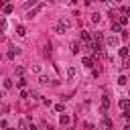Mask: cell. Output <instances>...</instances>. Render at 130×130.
Listing matches in <instances>:
<instances>
[{
  "label": "cell",
  "instance_id": "obj_1",
  "mask_svg": "<svg viewBox=\"0 0 130 130\" xmlns=\"http://www.w3.org/2000/svg\"><path fill=\"white\" fill-rule=\"evenodd\" d=\"M71 26V22H69V18H61L59 22H57V32L59 35H65V30Z\"/></svg>",
  "mask_w": 130,
  "mask_h": 130
},
{
  "label": "cell",
  "instance_id": "obj_2",
  "mask_svg": "<svg viewBox=\"0 0 130 130\" xmlns=\"http://www.w3.org/2000/svg\"><path fill=\"white\" fill-rule=\"evenodd\" d=\"M118 43H120V41H118V37H108V39H106V45H108L110 49H116V47H118Z\"/></svg>",
  "mask_w": 130,
  "mask_h": 130
},
{
  "label": "cell",
  "instance_id": "obj_3",
  "mask_svg": "<svg viewBox=\"0 0 130 130\" xmlns=\"http://www.w3.org/2000/svg\"><path fill=\"white\" fill-rule=\"evenodd\" d=\"M81 61H83V65H85V67H89V69L93 67V59H91V57H83Z\"/></svg>",
  "mask_w": 130,
  "mask_h": 130
},
{
  "label": "cell",
  "instance_id": "obj_4",
  "mask_svg": "<svg viewBox=\"0 0 130 130\" xmlns=\"http://www.w3.org/2000/svg\"><path fill=\"white\" fill-rule=\"evenodd\" d=\"M120 108H122L124 112H126V110H130V100H122V102H120Z\"/></svg>",
  "mask_w": 130,
  "mask_h": 130
},
{
  "label": "cell",
  "instance_id": "obj_5",
  "mask_svg": "<svg viewBox=\"0 0 130 130\" xmlns=\"http://www.w3.org/2000/svg\"><path fill=\"white\" fill-rule=\"evenodd\" d=\"M41 8H43V4H41V6H37V8H32V10H30V12L26 14V18H32V16H35V14H37V12L41 10Z\"/></svg>",
  "mask_w": 130,
  "mask_h": 130
},
{
  "label": "cell",
  "instance_id": "obj_6",
  "mask_svg": "<svg viewBox=\"0 0 130 130\" xmlns=\"http://www.w3.org/2000/svg\"><path fill=\"white\" fill-rule=\"evenodd\" d=\"M75 77V67H67V79H73Z\"/></svg>",
  "mask_w": 130,
  "mask_h": 130
},
{
  "label": "cell",
  "instance_id": "obj_7",
  "mask_svg": "<svg viewBox=\"0 0 130 130\" xmlns=\"http://www.w3.org/2000/svg\"><path fill=\"white\" fill-rule=\"evenodd\" d=\"M16 32H18L20 37H24V35H26V28H24L22 24H18V26H16Z\"/></svg>",
  "mask_w": 130,
  "mask_h": 130
},
{
  "label": "cell",
  "instance_id": "obj_8",
  "mask_svg": "<svg viewBox=\"0 0 130 130\" xmlns=\"http://www.w3.org/2000/svg\"><path fill=\"white\" fill-rule=\"evenodd\" d=\"M110 108V100L108 98H102V110H108Z\"/></svg>",
  "mask_w": 130,
  "mask_h": 130
},
{
  "label": "cell",
  "instance_id": "obj_9",
  "mask_svg": "<svg viewBox=\"0 0 130 130\" xmlns=\"http://www.w3.org/2000/svg\"><path fill=\"white\" fill-rule=\"evenodd\" d=\"M12 10H14V6H12V4H4V14H10Z\"/></svg>",
  "mask_w": 130,
  "mask_h": 130
},
{
  "label": "cell",
  "instance_id": "obj_10",
  "mask_svg": "<svg viewBox=\"0 0 130 130\" xmlns=\"http://www.w3.org/2000/svg\"><path fill=\"white\" fill-rule=\"evenodd\" d=\"M120 28H122V26H120L116 20H112V30H114V32H120Z\"/></svg>",
  "mask_w": 130,
  "mask_h": 130
},
{
  "label": "cell",
  "instance_id": "obj_11",
  "mask_svg": "<svg viewBox=\"0 0 130 130\" xmlns=\"http://www.w3.org/2000/svg\"><path fill=\"white\" fill-rule=\"evenodd\" d=\"M69 122H71V118H69L67 114H63V116H61V124L65 126V124H69Z\"/></svg>",
  "mask_w": 130,
  "mask_h": 130
},
{
  "label": "cell",
  "instance_id": "obj_12",
  "mask_svg": "<svg viewBox=\"0 0 130 130\" xmlns=\"http://www.w3.org/2000/svg\"><path fill=\"white\" fill-rule=\"evenodd\" d=\"M116 22H118V24H120V26H124V24H126V22H128V18H126V16H120V18H118V20H116Z\"/></svg>",
  "mask_w": 130,
  "mask_h": 130
},
{
  "label": "cell",
  "instance_id": "obj_13",
  "mask_svg": "<svg viewBox=\"0 0 130 130\" xmlns=\"http://www.w3.org/2000/svg\"><path fill=\"white\" fill-rule=\"evenodd\" d=\"M71 53H79V43H71Z\"/></svg>",
  "mask_w": 130,
  "mask_h": 130
},
{
  "label": "cell",
  "instance_id": "obj_14",
  "mask_svg": "<svg viewBox=\"0 0 130 130\" xmlns=\"http://www.w3.org/2000/svg\"><path fill=\"white\" fill-rule=\"evenodd\" d=\"M91 20H93V22H95V24H98V22H100V20H102V16H100V14H98V12H95V14H91Z\"/></svg>",
  "mask_w": 130,
  "mask_h": 130
},
{
  "label": "cell",
  "instance_id": "obj_15",
  "mask_svg": "<svg viewBox=\"0 0 130 130\" xmlns=\"http://www.w3.org/2000/svg\"><path fill=\"white\" fill-rule=\"evenodd\" d=\"M118 53H120V57H126V55H128V49H126V47H120Z\"/></svg>",
  "mask_w": 130,
  "mask_h": 130
},
{
  "label": "cell",
  "instance_id": "obj_16",
  "mask_svg": "<svg viewBox=\"0 0 130 130\" xmlns=\"http://www.w3.org/2000/svg\"><path fill=\"white\" fill-rule=\"evenodd\" d=\"M39 81H41L43 85H47V83H49V77H47V75H41V77H39Z\"/></svg>",
  "mask_w": 130,
  "mask_h": 130
},
{
  "label": "cell",
  "instance_id": "obj_17",
  "mask_svg": "<svg viewBox=\"0 0 130 130\" xmlns=\"http://www.w3.org/2000/svg\"><path fill=\"white\" fill-rule=\"evenodd\" d=\"M126 81H128V79H126V77H124V75H120V77H118V85H124V83H126Z\"/></svg>",
  "mask_w": 130,
  "mask_h": 130
},
{
  "label": "cell",
  "instance_id": "obj_18",
  "mask_svg": "<svg viewBox=\"0 0 130 130\" xmlns=\"http://www.w3.org/2000/svg\"><path fill=\"white\" fill-rule=\"evenodd\" d=\"M16 85H18V87H24V85H26V81H24V77H20V79L16 81Z\"/></svg>",
  "mask_w": 130,
  "mask_h": 130
},
{
  "label": "cell",
  "instance_id": "obj_19",
  "mask_svg": "<svg viewBox=\"0 0 130 130\" xmlns=\"http://www.w3.org/2000/svg\"><path fill=\"white\" fill-rule=\"evenodd\" d=\"M26 128V122L24 120H18V130H24Z\"/></svg>",
  "mask_w": 130,
  "mask_h": 130
},
{
  "label": "cell",
  "instance_id": "obj_20",
  "mask_svg": "<svg viewBox=\"0 0 130 130\" xmlns=\"http://www.w3.org/2000/svg\"><path fill=\"white\" fill-rule=\"evenodd\" d=\"M4 87H6V89L12 87V79H4Z\"/></svg>",
  "mask_w": 130,
  "mask_h": 130
},
{
  "label": "cell",
  "instance_id": "obj_21",
  "mask_svg": "<svg viewBox=\"0 0 130 130\" xmlns=\"http://www.w3.org/2000/svg\"><path fill=\"white\" fill-rule=\"evenodd\" d=\"M28 95H30V98H32V100H39V98H41V95H39V93H37V91H30V93H28Z\"/></svg>",
  "mask_w": 130,
  "mask_h": 130
},
{
  "label": "cell",
  "instance_id": "obj_22",
  "mask_svg": "<svg viewBox=\"0 0 130 130\" xmlns=\"http://www.w3.org/2000/svg\"><path fill=\"white\" fill-rule=\"evenodd\" d=\"M16 53H18V51H14V49H10V51H8V57H10V59H12V57H14V55H16Z\"/></svg>",
  "mask_w": 130,
  "mask_h": 130
},
{
  "label": "cell",
  "instance_id": "obj_23",
  "mask_svg": "<svg viewBox=\"0 0 130 130\" xmlns=\"http://www.w3.org/2000/svg\"><path fill=\"white\" fill-rule=\"evenodd\" d=\"M124 120H128V122H130V110H126V112H124Z\"/></svg>",
  "mask_w": 130,
  "mask_h": 130
},
{
  "label": "cell",
  "instance_id": "obj_24",
  "mask_svg": "<svg viewBox=\"0 0 130 130\" xmlns=\"http://www.w3.org/2000/svg\"><path fill=\"white\" fill-rule=\"evenodd\" d=\"M124 67H126V69H130V61H126V63H124Z\"/></svg>",
  "mask_w": 130,
  "mask_h": 130
},
{
  "label": "cell",
  "instance_id": "obj_25",
  "mask_svg": "<svg viewBox=\"0 0 130 130\" xmlns=\"http://www.w3.org/2000/svg\"><path fill=\"white\" fill-rule=\"evenodd\" d=\"M6 130H16V128H6Z\"/></svg>",
  "mask_w": 130,
  "mask_h": 130
},
{
  "label": "cell",
  "instance_id": "obj_26",
  "mask_svg": "<svg viewBox=\"0 0 130 130\" xmlns=\"http://www.w3.org/2000/svg\"><path fill=\"white\" fill-rule=\"evenodd\" d=\"M104 130H112V128H104Z\"/></svg>",
  "mask_w": 130,
  "mask_h": 130
},
{
  "label": "cell",
  "instance_id": "obj_27",
  "mask_svg": "<svg viewBox=\"0 0 130 130\" xmlns=\"http://www.w3.org/2000/svg\"><path fill=\"white\" fill-rule=\"evenodd\" d=\"M67 130H75V128H67Z\"/></svg>",
  "mask_w": 130,
  "mask_h": 130
}]
</instances>
